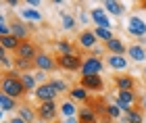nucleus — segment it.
Masks as SVG:
<instances>
[{
    "label": "nucleus",
    "mask_w": 146,
    "mask_h": 123,
    "mask_svg": "<svg viewBox=\"0 0 146 123\" xmlns=\"http://www.w3.org/2000/svg\"><path fill=\"white\" fill-rule=\"evenodd\" d=\"M69 96H71L73 100H82V102H88V100H90V96H88V90H86L84 86H75V88H71Z\"/></svg>",
    "instance_id": "20"
},
{
    "label": "nucleus",
    "mask_w": 146,
    "mask_h": 123,
    "mask_svg": "<svg viewBox=\"0 0 146 123\" xmlns=\"http://www.w3.org/2000/svg\"><path fill=\"white\" fill-rule=\"evenodd\" d=\"M90 19H92V17L88 15V13H84V11H82V13H79V21H82V23H88V21H90Z\"/></svg>",
    "instance_id": "32"
},
{
    "label": "nucleus",
    "mask_w": 146,
    "mask_h": 123,
    "mask_svg": "<svg viewBox=\"0 0 146 123\" xmlns=\"http://www.w3.org/2000/svg\"><path fill=\"white\" fill-rule=\"evenodd\" d=\"M11 34L15 36V38H19V40H27V25L25 23H21L19 19H15V21L11 23Z\"/></svg>",
    "instance_id": "16"
},
{
    "label": "nucleus",
    "mask_w": 146,
    "mask_h": 123,
    "mask_svg": "<svg viewBox=\"0 0 146 123\" xmlns=\"http://www.w3.org/2000/svg\"><path fill=\"white\" fill-rule=\"evenodd\" d=\"M19 44H21V40H19V38H15L13 34L6 36V38H0V48H4L6 52H9V50H15V52H17Z\"/></svg>",
    "instance_id": "17"
},
{
    "label": "nucleus",
    "mask_w": 146,
    "mask_h": 123,
    "mask_svg": "<svg viewBox=\"0 0 146 123\" xmlns=\"http://www.w3.org/2000/svg\"><path fill=\"white\" fill-rule=\"evenodd\" d=\"M2 123H9V121H2Z\"/></svg>",
    "instance_id": "40"
},
{
    "label": "nucleus",
    "mask_w": 146,
    "mask_h": 123,
    "mask_svg": "<svg viewBox=\"0 0 146 123\" xmlns=\"http://www.w3.org/2000/svg\"><path fill=\"white\" fill-rule=\"evenodd\" d=\"M21 17L29 19V21H42V15H40L36 9H23L21 11Z\"/></svg>",
    "instance_id": "27"
},
{
    "label": "nucleus",
    "mask_w": 146,
    "mask_h": 123,
    "mask_svg": "<svg viewBox=\"0 0 146 123\" xmlns=\"http://www.w3.org/2000/svg\"><path fill=\"white\" fill-rule=\"evenodd\" d=\"M121 113H123V111H121V108H119V106L115 104V102H113V104H109V106H107V117H111L113 121L121 117Z\"/></svg>",
    "instance_id": "28"
},
{
    "label": "nucleus",
    "mask_w": 146,
    "mask_h": 123,
    "mask_svg": "<svg viewBox=\"0 0 146 123\" xmlns=\"http://www.w3.org/2000/svg\"><path fill=\"white\" fill-rule=\"evenodd\" d=\"M123 123H144V115H142V108L136 106L134 111H131L129 115H125V117L121 119Z\"/></svg>",
    "instance_id": "21"
},
{
    "label": "nucleus",
    "mask_w": 146,
    "mask_h": 123,
    "mask_svg": "<svg viewBox=\"0 0 146 123\" xmlns=\"http://www.w3.org/2000/svg\"><path fill=\"white\" fill-rule=\"evenodd\" d=\"M113 81L121 92H134L136 90V81L131 75H113Z\"/></svg>",
    "instance_id": "11"
},
{
    "label": "nucleus",
    "mask_w": 146,
    "mask_h": 123,
    "mask_svg": "<svg viewBox=\"0 0 146 123\" xmlns=\"http://www.w3.org/2000/svg\"><path fill=\"white\" fill-rule=\"evenodd\" d=\"M17 59H23V61H31L34 63L36 61V56L40 54L38 52V46L36 44H31L29 40H23L21 44H19V48H17Z\"/></svg>",
    "instance_id": "5"
},
{
    "label": "nucleus",
    "mask_w": 146,
    "mask_h": 123,
    "mask_svg": "<svg viewBox=\"0 0 146 123\" xmlns=\"http://www.w3.org/2000/svg\"><path fill=\"white\" fill-rule=\"evenodd\" d=\"M9 123H27V121H23V119H21V117L17 115V117H13V119H11Z\"/></svg>",
    "instance_id": "34"
},
{
    "label": "nucleus",
    "mask_w": 146,
    "mask_h": 123,
    "mask_svg": "<svg viewBox=\"0 0 146 123\" xmlns=\"http://www.w3.org/2000/svg\"><path fill=\"white\" fill-rule=\"evenodd\" d=\"M77 119H79V123H96L98 117H96V111H94V108L86 104V106H82V108L77 111Z\"/></svg>",
    "instance_id": "14"
},
{
    "label": "nucleus",
    "mask_w": 146,
    "mask_h": 123,
    "mask_svg": "<svg viewBox=\"0 0 146 123\" xmlns=\"http://www.w3.org/2000/svg\"><path fill=\"white\" fill-rule=\"evenodd\" d=\"M61 123H79V119L77 117H69V119H63Z\"/></svg>",
    "instance_id": "33"
},
{
    "label": "nucleus",
    "mask_w": 146,
    "mask_h": 123,
    "mask_svg": "<svg viewBox=\"0 0 146 123\" xmlns=\"http://www.w3.org/2000/svg\"><path fill=\"white\" fill-rule=\"evenodd\" d=\"M144 75H146V67H144Z\"/></svg>",
    "instance_id": "39"
},
{
    "label": "nucleus",
    "mask_w": 146,
    "mask_h": 123,
    "mask_svg": "<svg viewBox=\"0 0 146 123\" xmlns=\"http://www.w3.org/2000/svg\"><path fill=\"white\" fill-rule=\"evenodd\" d=\"M61 21H63L65 29H73V27H75V19H73L69 13H61Z\"/></svg>",
    "instance_id": "29"
},
{
    "label": "nucleus",
    "mask_w": 146,
    "mask_h": 123,
    "mask_svg": "<svg viewBox=\"0 0 146 123\" xmlns=\"http://www.w3.org/2000/svg\"><path fill=\"white\" fill-rule=\"evenodd\" d=\"M144 123H146V119H144Z\"/></svg>",
    "instance_id": "42"
},
{
    "label": "nucleus",
    "mask_w": 146,
    "mask_h": 123,
    "mask_svg": "<svg viewBox=\"0 0 146 123\" xmlns=\"http://www.w3.org/2000/svg\"><path fill=\"white\" fill-rule=\"evenodd\" d=\"M6 4H9V6H17L19 0H6Z\"/></svg>",
    "instance_id": "36"
},
{
    "label": "nucleus",
    "mask_w": 146,
    "mask_h": 123,
    "mask_svg": "<svg viewBox=\"0 0 146 123\" xmlns=\"http://www.w3.org/2000/svg\"><path fill=\"white\" fill-rule=\"evenodd\" d=\"M104 48L109 50L111 54H117V56H123L125 52H127V48H125V44L119 40V38H113V40L104 42Z\"/></svg>",
    "instance_id": "13"
},
{
    "label": "nucleus",
    "mask_w": 146,
    "mask_h": 123,
    "mask_svg": "<svg viewBox=\"0 0 146 123\" xmlns=\"http://www.w3.org/2000/svg\"><path fill=\"white\" fill-rule=\"evenodd\" d=\"M21 81H23V86H25V90L27 92H31V90L36 88V75H31V73H21ZM38 90V88H36Z\"/></svg>",
    "instance_id": "25"
},
{
    "label": "nucleus",
    "mask_w": 146,
    "mask_h": 123,
    "mask_svg": "<svg viewBox=\"0 0 146 123\" xmlns=\"http://www.w3.org/2000/svg\"><path fill=\"white\" fill-rule=\"evenodd\" d=\"M50 83H52V86H54V90H56V92H58V94H65V92H71V90H69V86H67V83H65L63 79H50Z\"/></svg>",
    "instance_id": "30"
},
{
    "label": "nucleus",
    "mask_w": 146,
    "mask_h": 123,
    "mask_svg": "<svg viewBox=\"0 0 146 123\" xmlns=\"http://www.w3.org/2000/svg\"><path fill=\"white\" fill-rule=\"evenodd\" d=\"M58 113L63 115V119H69V117H75L77 108H75V104H73L71 100H67V102H63V104L58 106Z\"/></svg>",
    "instance_id": "22"
},
{
    "label": "nucleus",
    "mask_w": 146,
    "mask_h": 123,
    "mask_svg": "<svg viewBox=\"0 0 146 123\" xmlns=\"http://www.w3.org/2000/svg\"><path fill=\"white\" fill-rule=\"evenodd\" d=\"M127 34L129 36H134V38H144L146 36V23H144V19L142 17H138V15H131L127 19Z\"/></svg>",
    "instance_id": "4"
},
{
    "label": "nucleus",
    "mask_w": 146,
    "mask_h": 123,
    "mask_svg": "<svg viewBox=\"0 0 146 123\" xmlns=\"http://www.w3.org/2000/svg\"><path fill=\"white\" fill-rule=\"evenodd\" d=\"M127 56L136 63H142V61H146V48L142 44H134V46L127 48Z\"/></svg>",
    "instance_id": "15"
},
{
    "label": "nucleus",
    "mask_w": 146,
    "mask_h": 123,
    "mask_svg": "<svg viewBox=\"0 0 146 123\" xmlns=\"http://www.w3.org/2000/svg\"><path fill=\"white\" fill-rule=\"evenodd\" d=\"M79 86H84L86 90H92V92H102L104 81H102L100 75H82Z\"/></svg>",
    "instance_id": "9"
},
{
    "label": "nucleus",
    "mask_w": 146,
    "mask_h": 123,
    "mask_svg": "<svg viewBox=\"0 0 146 123\" xmlns=\"http://www.w3.org/2000/svg\"><path fill=\"white\" fill-rule=\"evenodd\" d=\"M104 11H109L111 15H115V17H121L125 13V6L121 2H115V0H107V2H104Z\"/></svg>",
    "instance_id": "19"
},
{
    "label": "nucleus",
    "mask_w": 146,
    "mask_h": 123,
    "mask_svg": "<svg viewBox=\"0 0 146 123\" xmlns=\"http://www.w3.org/2000/svg\"><path fill=\"white\" fill-rule=\"evenodd\" d=\"M17 111H19V117H21L23 121H27V123H34V121L38 119V113H36V111H31V108H29V106H25V104H23V106H19Z\"/></svg>",
    "instance_id": "23"
},
{
    "label": "nucleus",
    "mask_w": 146,
    "mask_h": 123,
    "mask_svg": "<svg viewBox=\"0 0 146 123\" xmlns=\"http://www.w3.org/2000/svg\"><path fill=\"white\" fill-rule=\"evenodd\" d=\"M34 67L38 71H54L58 69V65H56V56H50V54H44V52H40L36 56V61H34Z\"/></svg>",
    "instance_id": "6"
},
{
    "label": "nucleus",
    "mask_w": 146,
    "mask_h": 123,
    "mask_svg": "<svg viewBox=\"0 0 146 123\" xmlns=\"http://www.w3.org/2000/svg\"><path fill=\"white\" fill-rule=\"evenodd\" d=\"M107 65H109L111 69H115V71H123V69H127V59L117 56V54H111L109 59H107Z\"/></svg>",
    "instance_id": "18"
},
{
    "label": "nucleus",
    "mask_w": 146,
    "mask_h": 123,
    "mask_svg": "<svg viewBox=\"0 0 146 123\" xmlns=\"http://www.w3.org/2000/svg\"><path fill=\"white\" fill-rule=\"evenodd\" d=\"M56 48H58V52L61 54H73L71 50H73V46L67 42V40H61V42H56Z\"/></svg>",
    "instance_id": "31"
},
{
    "label": "nucleus",
    "mask_w": 146,
    "mask_h": 123,
    "mask_svg": "<svg viewBox=\"0 0 146 123\" xmlns=\"http://www.w3.org/2000/svg\"><path fill=\"white\" fill-rule=\"evenodd\" d=\"M40 123H44V121H40Z\"/></svg>",
    "instance_id": "41"
},
{
    "label": "nucleus",
    "mask_w": 146,
    "mask_h": 123,
    "mask_svg": "<svg viewBox=\"0 0 146 123\" xmlns=\"http://www.w3.org/2000/svg\"><path fill=\"white\" fill-rule=\"evenodd\" d=\"M77 42H79V46L86 48V50H92L96 46V42H98V38L94 34V29H84L82 34L77 36Z\"/></svg>",
    "instance_id": "10"
},
{
    "label": "nucleus",
    "mask_w": 146,
    "mask_h": 123,
    "mask_svg": "<svg viewBox=\"0 0 146 123\" xmlns=\"http://www.w3.org/2000/svg\"><path fill=\"white\" fill-rule=\"evenodd\" d=\"M0 94H6L11 96V98H23L25 94H27V90H25L23 81H21V73H19L17 69L13 71H4L2 73V79H0Z\"/></svg>",
    "instance_id": "1"
},
{
    "label": "nucleus",
    "mask_w": 146,
    "mask_h": 123,
    "mask_svg": "<svg viewBox=\"0 0 146 123\" xmlns=\"http://www.w3.org/2000/svg\"><path fill=\"white\" fill-rule=\"evenodd\" d=\"M56 65H58V69H67V71H77V69H82V56H77V54H58L56 56Z\"/></svg>",
    "instance_id": "3"
},
{
    "label": "nucleus",
    "mask_w": 146,
    "mask_h": 123,
    "mask_svg": "<svg viewBox=\"0 0 146 123\" xmlns=\"http://www.w3.org/2000/svg\"><path fill=\"white\" fill-rule=\"evenodd\" d=\"M142 108H144V111H146V96H144V98H142Z\"/></svg>",
    "instance_id": "37"
},
{
    "label": "nucleus",
    "mask_w": 146,
    "mask_h": 123,
    "mask_svg": "<svg viewBox=\"0 0 146 123\" xmlns=\"http://www.w3.org/2000/svg\"><path fill=\"white\" fill-rule=\"evenodd\" d=\"M90 17L92 21L96 23V27H104V29H111V19L107 17V13H104V9H92L90 11Z\"/></svg>",
    "instance_id": "12"
},
{
    "label": "nucleus",
    "mask_w": 146,
    "mask_h": 123,
    "mask_svg": "<svg viewBox=\"0 0 146 123\" xmlns=\"http://www.w3.org/2000/svg\"><path fill=\"white\" fill-rule=\"evenodd\" d=\"M36 113H38V119H40V121L50 123V121H54V119H56V115H58V106H56V102H54V100H52V102H40V106L36 108Z\"/></svg>",
    "instance_id": "2"
},
{
    "label": "nucleus",
    "mask_w": 146,
    "mask_h": 123,
    "mask_svg": "<svg viewBox=\"0 0 146 123\" xmlns=\"http://www.w3.org/2000/svg\"><path fill=\"white\" fill-rule=\"evenodd\" d=\"M102 61L98 56H86L82 65V75H98L102 71Z\"/></svg>",
    "instance_id": "7"
},
{
    "label": "nucleus",
    "mask_w": 146,
    "mask_h": 123,
    "mask_svg": "<svg viewBox=\"0 0 146 123\" xmlns=\"http://www.w3.org/2000/svg\"><path fill=\"white\" fill-rule=\"evenodd\" d=\"M25 4H27V6H40V0H27Z\"/></svg>",
    "instance_id": "35"
},
{
    "label": "nucleus",
    "mask_w": 146,
    "mask_h": 123,
    "mask_svg": "<svg viewBox=\"0 0 146 123\" xmlns=\"http://www.w3.org/2000/svg\"><path fill=\"white\" fill-rule=\"evenodd\" d=\"M0 106H2V113H9V111H13V108H19L17 100L11 98V96H6V94H0Z\"/></svg>",
    "instance_id": "24"
},
{
    "label": "nucleus",
    "mask_w": 146,
    "mask_h": 123,
    "mask_svg": "<svg viewBox=\"0 0 146 123\" xmlns=\"http://www.w3.org/2000/svg\"><path fill=\"white\" fill-rule=\"evenodd\" d=\"M142 6H144V9H146V2H144V4H142Z\"/></svg>",
    "instance_id": "38"
},
{
    "label": "nucleus",
    "mask_w": 146,
    "mask_h": 123,
    "mask_svg": "<svg viewBox=\"0 0 146 123\" xmlns=\"http://www.w3.org/2000/svg\"><path fill=\"white\" fill-rule=\"evenodd\" d=\"M94 34H96L98 40H102V42H109V40H113V38H115L111 29H104V27H94Z\"/></svg>",
    "instance_id": "26"
},
{
    "label": "nucleus",
    "mask_w": 146,
    "mask_h": 123,
    "mask_svg": "<svg viewBox=\"0 0 146 123\" xmlns=\"http://www.w3.org/2000/svg\"><path fill=\"white\" fill-rule=\"evenodd\" d=\"M56 90H54V86H52L50 81H46V83H40L38 86V90H36V98L40 100V102H52L56 98Z\"/></svg>",
    "instance_id": "8"
}]
</instances>
